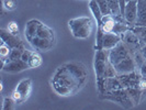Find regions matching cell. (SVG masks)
<instances>
[{"label":"cell","instance_id":"1","mask_svg":"<svg viewBox=\"0 0 146 110\" xmlns=\"http://www.w3.org/2000/svg\"><path fill=\"white\" fill-rule=\"evenodd\" d=\"M86 65L78 61H70L57 67L51 79L52 88L57 95L69 97L77 94L88 81Z\"/></svg>","mask_w":146,"mask_h":110},{"label":"cell","instance_id":"2","mask_svg":"<svg viewBox=\"0 0 146 110\" xmlns=\"http://www.w3.org/2000/svg\"><path fill=\"white\" fill-rule=\"evenodd\" d=\"M24 35L29 44L37 52H47L52 50L56 43L54 30L36 19L28 21Z\"/></svg>","mask_w":146,"mask_h":110},{"label":"cell","instance_id":"3","mask_svg":"<svg viewBox=\"0 0 146 110\" xmlns=\"http://www.w3.org/2000/svg\"><path fill=\"white\" fill-rule=\"evenodd\" d=\"M68 27L74 37L84 40L91 35L94 30V21L90 17H79L69 20Z\"/></svg>","mask_w":146,"mask_h":110},{"label":"cell","instance_id":"4","mask_svg":"<svg viewBox=\"0 0 146 110\" xmlns=\"http://www.w3.org/2000/svg\"><path fill=\"white\" fill-rule=\"evenodd\" d=\"M100 98L104 99V100H110V101L119 103L125 109H132V108L135 107V105L131 99L126 88H121V89L112 90V91H107L102 95H100Z\"/></svg>","mask_w":146,"mask_h":110},{"label":"cell","instance_id":"5","mask_svg":"<svg viewBox=\"0 0 146 110\" xmlns=\"http://www.w3.org/2000/svg\"><path fill=\"white\" fill-rule=\"evenodd\" d=\"M32 88H33V81L29 77L23 78L22 81H19L12 93V98L15 101V103L20 105V103L27 101L32 93Z\"/></svg>","mask_w":146,"mask_h":110},{"label":"cell","instance_id":"6","mask_svg":"<svg viewBox=\"0 0 146 110\" xmlns=\"http://www.w3.org/2000/svg\"><path fill=\"white\" fill-rule=\"evenodd\" d=\"M109 52L110 50H103V49L99 50V51H96L94 67H95V73L97 78H103L106 67L110 62Z\"/></svg>","mask_w":146,"mask_h":110},{"label":"cell","instance_id":"7","mask_svg":"<svg viewBox=\"0 0 146 110\" xmlns=\"http://www.w3.org/2000/svg\"><path fill=\"white\" fill-rule=\"evenodd\" d=\"M97 88L99 95H102L107 91H112L123 88L117 76L114 77H104V78H97Z\"/></svg>","mask_w":146,"mask_h":110},{"label":"cell","instance_id":"8","mask_svg":"<svg viewBox=\"0 0 146 110\" xmlns=\"http://www.w3.org/2000/svg\"><path fill=\"white\" fill-rule=\"evenodd\" d=\"M130 55H132V53L127 49V46L121 41L115 47H113L112 50H110L109 59L110 62L113 64V66H114L117 65V63H120L121 61L126 59L127 56H130Z\"/></svg>","mask_w":146,"mask_h":110},{"label":"cell","instance_id":"9","mask_svg":"<svg viewBox=\"0 0 146 110\" xmlns=\"http://www.w3.org/2000/svg\"><path fill=\"white\" fill-rule=\"evenodd\" d=\"M117 78L120 79L123 88L137 87L139 81L142 78V75H141L139 69H135L131 73L120 74V75H117Z\"/></svg>","mask_w":146,"mask_h":110},{"label":"cell","instance_id":"10","mask_svg":"<svg viewBox=\"0 0 146 110\" xmlns=\"http://www.w3.org/2000/svg\"><path fill=\"white\" fill-rule=\"evenodd\" d=\"M122 37V42L127 46V49L130 50V52L132 53V55L135 53V52L139 51L143 46L142 42L139 40V37H136V34L131 30H129L127 32H125L124 34L121 35Z\"/></svg>","mask_w":146,"mask_h":110},{"label":"cell","instance_id":"11","mask_svg":"<svg viewBox=\"0 0 146 110\" xmlns=\"http://www.w3.org/2000/svg\"><path fill=\"white\" fill-rule=\"evenodd\" d=\"M30 66L27 62H24L23 59H15V61H8L5 65L1 67V71L5 73H20L25 69H29Z\"/></svg>","mask_w":146,"mask_h":110},{"label":"cell","instance_id":"12","mask_svg":"<svg viewBox=\"0 0 146 110\" xmlns=\"http://www.w3.org/2000/svg\"><path fill=\"white\" fill-rule=\"evenodd\" d=\"M124 19L132 28L135 25L137 20V0H131L126 2L124 10Z\"/></svg>","mask_w":146,"mask_h":110},{"label":"cell","instance_id":"13","mask_svg":"<svg viewBox=\"0 0 146 110\" xmlns=\"http://www.w3.org/2000/svg\"><path fill=\"white\" fill-rule=\"evenodd\" d=\"M0 37H1V41L6 42L11 49H15V47H24V43H23V41L20 39V37L10 33L8 30L6 29L0 30Z\"/></svg>","mask_w":146,"mask_h":110},{"label":"cell","instance_id":"14","mask_svg":"<svg viewBox=\"0 0 146 110\" xmlns=\"http://www.w3.org/2000/svg\"><path fill=\"white\" fill-rule=\"evenodd\" d=\"M114 68L117 71V74H126V73H131L133 71L137 69L136 64H135V61L133 59V55L127 56L126 59H124L123 61H121L120 63H117V65H114Z\"/></svg>","mask_w":146,"mask_h":110},{"label":"cell","instance_id":"15","mask_svg":"<svg viewBox=\"0 0 146 110\" xmlns=\"http://www.w3.org/2000/svg\"><path fill=\"white\" fill-rule=\"evenodd\" d=\"M122 41V37L120 34L114 32H108L103 33L102 37V49L103 50H112L117 44Z\"/></svg>","mask_w":146,"mask_h":110},{"label":"cell","instance_id":"16","mask_svg":"<svg viewBox=\"0 0 146 110\" xmlns=\"http://www.w3.org/2000/svg\"><path fill=\"white\" fill-rule=\"evenodd\" d=\"M135 25L146 27V0H137V20Z\"/></svg>","mask_w":146,"mask_h":110},{"label":"cell","instance_id":"17","mask_svg":"<svg viewBox=\"0 0 146 110\" xmlns=\"http://www.w3.org/2000/svg\"><path fill=\"white\" fill-rule=\"evenodd\" d=\"M117 22V19L113 15H103L102 22H101V29L104 33H108V32H113V28H114V24Z\"/></svg>","mask_w":146,"mask_h":110},{"label":"cell","instance_id":"18","mask_svg":"<svg viewBox=\"0 0 146 110\" xmlns=\"http://www.w3.org/2000/svg\"><path fill=\"white\" fill-rule=\"evenodd\" d=\"M89 8H90V11H91L92 15L95 17L98 28L101 27L103 15L101 13V10H100V8L98 6V3H97V0H89Z\"/></svg>","mask_w":146,"mask_h":110},{"label":"cell","instance_id":"19","mask_svg":"<svg viewBox=\"0 0 146 110\" xmlns=\"http://www.w3.org/2000/svg\"><path fill=\"white\" fill-rule=\"evenodd\" d=\"M12 51V49L8 45L6 42L1 41V45H0V57H1V67L5 65L9 61V56L10 53Z\"/></svg>","mask_w":146,"mask_h":110},{"label":"cell","instance_id":"20","mask_svg":"<svg viewBox=\"0 0 146 110\" xmlns=\"http://www.w3.org/2000/svg\"><path fill=\"white\" fill-rule=\"evenodd\" d=\"M127 89V93L131 97V99L133 100V103L135 106H137L141 103V101L143 100V97H142V90L139 87H131V88H126Z\"/></svg>","mask_w":146,"mask_h":110},{"label":"cell","instance_id":"21","mask_svg":"<svg viewBox=\"0 0 146 110\" xmlns=\"http://www.w3.org/2000/svg\"><path fill=\"white\" fill-rule=\"evenodd\" d=\"M42 63H43V59H42V56H41L40 52L32 51L31 57H30L29 62H28L30 68H38L40 66L42 65Z\"/></svg>","mask_w":146,"mask_h":110},{"label":"cell","instance_id":"22","mask_svg":"<svg viewBox=\"0 0 146 110\" xmlns=\"http://www.w3.org/2000/svg\"><path fill=\"white\" fill-rule=\"evenodd\" d=\"M132 31L136 34V37H139V40L142 42L143 45L146 44V27L143 25H134L132 28Z\"/></svg>","mask_w":146,"mask_h":110},{"label":"cell","instance_id":"23","mask_svg":"<svg viewBox=\"0 0 146 110\" xmlns=\"http://www.w3.org/2000/svg\"><path fill=\"white\" fill-rule=\"evenodd\" d=\"M110 7V10L114 17H120L121 15V7L119 3V0H106Z\"/></svg>","mask_w":146,"mask_h":110},{"label":"cell","instance_id":"24","mask_svg":"<svg viewBox=\"0 0 146 110\" xmlns=\"http://www.w3.org/2000/svg\"><path fill=\"white\" fill-rule=\"evenodd\" d=\"M25 50V47H15L10 53L9 61H15V59H20L22 57V54Z\"/></svg>","mask_w":146,"mask_h":110},{"label":"cell","instance_id":"25","mask_svg":"<svg viewBox=\"0 0 146 110\" xmlns=\"http://www.w3.org/2000/svg\"><path fill=\"white\" fill-rule=\"evenodd\" d=\"M97 3H98V6H99L100 10H101L102 15H112V12H111V10H110L109 5H108V2H107L106 0H97Z\"/></svg>","mask_w":146,"mask_h":110},{"label":"cell","instance_id":"26","mask_svg":"<svg viewBox=\"0 0 146 110\" xmlns=\"http://www.w3.org/2000/svg\"><path fill=\"white\" fill-rule=\"evenodd\" d=\"M2 6L7 11H15L18 8V0H2Z\"/></svg>","mask_w":146,"mask_h":110},{"label":"cell","instance_id":"27","mask_svg":"<svg viewBox=\"0 0 146 110\" xmlns=\"http://www.w3.org/2000/svg\"><path fill=\"white\" fill-rule=\"evenodd\" d=\"M15 101L13 100L12 97H5L3 98V101H2V107L1 109L2 110H10L15 108Z\"/></svg>","mask_w":146,"mask_h":110},{"label":"cell","instance_id":"28","mask_svg":"<svg viewBox=\"0 0 146 110\" xmlns=\"http://www.w3.org/2000/svg\"><path fill=\"white\" fill-rule=\"evenodd\" d=\"M7 30L10 32V33L15 34V35H19V27H18V23H17L15 21L9 22V23H8Z\"/></svg>","mask_w":146,"mask_h":110},{"label":"cell","instance_id":"29","mask_svg":"<svg viewBox=\"0 0 146 110\" xmlns=\"http://www.w3.org/2000/svg\"><path fill=\"white\" fill-rule=\"evenodd\" d=\"M137 87L142 90V97H143V100L146 98V77H143L141 78V81L139 83V86Z\"/></svg>","mask_w":146,"mask_h":110},{"label":"cell","instance_id":"30","mask_svg":"<svg viewBox=\"0 0 146 110\" xmlns=\"http://www.w3.org/2000/svg\"><path fill=\"white\" fill-rule=\"evenodd\" d=\"M31 54H32V51H29V50H24V52H23V54H22V57H21V59H23L24 62H29V59H30V57H31Z\"/></svg>","mask_w":146,"mask_h":110},{"label":"cell","instance_id":"31","mask_svg":"<svg viewBox=\"0 0 146 110\" xmlns=\"http://www.w3.org/2000/svg\"><path fill=\"white\" fill-rule=\"evenodd\" d=\"M139 71L143 77H146V59H145V62L142 64V66L139 68Z\"/></svg>","mask_w":146,"mask_h":110},{"label":"cell","instance_id":"32","mask_svg":"<svg viewBox=\"0 0 146 110\" xmlns=\"http://www.w3.org/2000/svg\"><path fill=\"white\" fill-rule=\"evenodd\" d=\"M141 51H142V54H143V56H144V57H145V59H146V44L142 46Z\"/></svg>","mask_w":146,"mask_h":110},{"label":"cell","instance_id":"33","mask_svg":"<svg viewBox=\"0 0 146 110\" xmlns=\"http://www.w3.org/2000/svg\"><path fill=\"white\" fill-rule=\"evenodd\" d=\"M125 1H126V2H129V1H131V0H125Z\"/></svg>","mask_w":146,"mask_h":110}]
</instances>
